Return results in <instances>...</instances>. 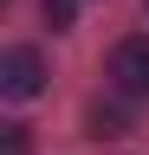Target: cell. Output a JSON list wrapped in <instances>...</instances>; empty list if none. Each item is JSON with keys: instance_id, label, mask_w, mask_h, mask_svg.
Masks as SVG:
<instances>
[{"instance_id": "1", "label": "cell", "mask_w": 149, "mask_h": 155, "mask_svg": "<svg viewBox=\"0 0 149 155\" xmlns=\"http://www.w3.org/2000/svg\"><path fill=\"white\" fill-rule=\"evenodd\" d=\"M0 91L7 97H39L46 91V58L32 52V45H13V52H0Z\"/></svg>"}, {"instance_id": "2", "label": "cell", "mask_w": 149, "mask_h": 155, "mask_svg": "<svg viewBox=\"0 0 149 155\" xmlns=\"http://www.w3.org/2000/svg\"><path fill=\"white\" fill-rule=\"evenodd\" d=\"M110 84L123 97H149V39H123L110 52Z\"/></svg>"}, {"instance_id": "3", "label": "cell", "mask_w": 149, "mask_h": 155, "mask_svg": "<svg viewBox=\"0 0 149 155\" xmlns=\"http://www.w3.org/2000/svg\"><path fill=\"white\" fill-rule=\"evenodd\" d=\"M84 123H91V136H97V142H110V136H123V116H117V110H91Z\"/></svg>"}, {"instance_id": "4", "label": "cell", "mask_w": 149, "mask_h": 155, "mask_svg": "<svg viewBox=\"0 0 149 155\" xmlns=\"http://www.w3.org/2000/svg\"><path fill=\"white\" fill-rule=\"evenodd\" d=\"M46 19H52V32H65L71 26V0H46Z\"/></svg>"}, {"instance_id": "5", "label": "cell", "mask_w": 149, "mask_h": 155, "mask_svg": "<svg viewBox=\"0 0 149 155\" xmlns=\"http://www.w3.org/2000/svg\"><path fill=\"white\" fill-rule=\"evenodd\" d=\"M0 155H26V123H7V149Z\"/></svg>"}, {"instance_id": "6", "label": "cell", "mask_w": 149, "mask_h": 155, "mask_svg": "<svg viewBox=\"0 0 149 155\" xmlns=\"http://www.w3.org/2000/svg\"><path fill=\"white\" fill-rule=\"evenodd\" d=\"M143 7H149V0H143Z\"/></svg>"}]
</instances>
